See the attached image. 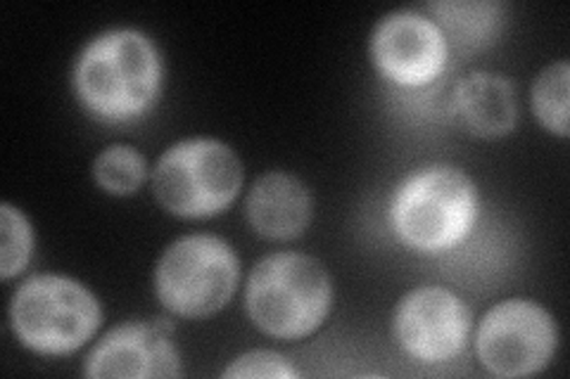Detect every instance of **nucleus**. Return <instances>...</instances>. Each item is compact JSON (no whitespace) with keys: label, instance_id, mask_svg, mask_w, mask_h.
<instances>
[{"label":"nucleus","instance_id":"obj_1","mask_svg":"<svg viewBox=\"0 0 570 379\" xmlns=\"http://www.w3.org/2000/svg\"><path fill=\"white\" fill-rule=\"evenodd\" d=\"M163 62L148 36L134 29L107 31L83 48L75 69L81 104L102 121L138 119L155 102Z\"/></svg>","mask_w":570,"mask_h":379},{"label":"nucleus","instance_id":"obj_2","mask_svg":"<svg viewBox=\"0 0 570 379\" xmlns=\"http://www.w3.org/2000/svg\"><path fill=\"white\" fill-rule=\"evenodd\" d=\"M333 301L328 270L297 251L262 259L247 280L245 309L266 335L299 339L326 320Z\"/></svg>","mask_w":570,"mask_h":379},{"label":"nucleus","instance_id":"obj_3","mask_svg":"<svg viewBox=\"0 0 570 379\" xmlns=\"http://www.w3.org/2000/svg\"><path fill=\"white\" fill-rule=\"evenodd\" d=\"M475 211L473 180L454 167H431L409 176L400 186L390 219L404 245L433 255L466 238Z\"/></svg>","mask_w":570,"mask_h":379},{"label":"nucleus","instance_id":"obj_4","mask_svg":"<svg viewBox=\"0 0 570 379\" xmlns=\"http://www.w3.org/2000/svg\"><path fill=\"white\" fill-rule=\"evenodd\" d=\"M243 188L236 152L219 140L190 138L169 148L157 161L153 190L157 202L181 219L222 213Z\"/></svg>","mask_w":570,"mask_h":379},{"label":"nucleus","instance_id":"obj_5","mask_svg":"<svg viewBox=\"0 0 570 379\" xmlns=\"http://www.w3.org/2000/svg\"><path fill=\"white\" fill-rule=\"evenodd\" d=\"M14 337L36 353L65 356L81 349L100 325V303L77 280L33 276L10 303Z\"/></svg>","mask_w":570,"mask_h":379},{"label":"nucleus","instance_id":"obj_6","mask_svg":"<svg viewBox=\"0 0 570 379\" xmlns=\"http://www.w3.org/2000/svg\"><path fill=\"white\" fill-rule=\"evenodd\" d=\"M238 278L240 263L234 247L214 235H186L159 259L155 290L171 313L207 318L234 297Z\"/></svg>","mask_w":570,"mask_h":379},{"label":"nucleus","instance_id":"obj_7","mask_svg":"<svg viewBox=\"0 0 570 379\" xmlns=\"http://www.w3.org/2000/svg\"><path fill=\"white\" fill-rule=\"evenodd\" d=\"M478 358L497 377H530L549 366L557 349V325L540 303L509 299L478 325Z\"/></svg>","mask_w":570,"mask_h":379},{"label":"nucleus","instance_id":"obj_8","mask_svg":"<svg viewBox=\"0 0 570 379\" xmlns=\"http://www.w3.org/2000/svg\"><path fill=\"white\" fill-rule=\"evenodd\" d=\"M471 313L456 295L442 287H419L395 311L400 347L421 363H444L466 347Z\"/></svg>","mask_w":570,"mask_h":379},{"label":"nucleus","instance_id":"obj_9","mask_svg":"<svg viewBox=\"0 0 570 379\" xmlns=\"http://www.w3.org/2000/svg\"><path fill=\"white\" fill-rule=\"evenodd\" d=\"M371 56L385 79L400 86H425L442 74L448 39L428 17L395 12L373 31Z\"/></svg>","mask_w":570,"mask_h":379},{"label":"nucleus","instance_id":"obj_10","mask_svg":"<svg viewBox=\"0 0 570 379\" xmlns=\"http://www.w3.org/2000/svg\"><path fill=\"white\" fill-rule=\"evenodd\" d=\"M171 325L127 322L107 332L86 358V375L96 379L178 377L181 358L171 345Z\"/></svg>","mask_w":570,"mask_h":379},{"label":"nucleus","instance_id":"obj_11","mask_svg":"<svg viewBox=\"0 0 570 379\" xmlns=\"http://www.w3.org/2000/svg\"><path fill=\"white\" fill-rule=\"evenodd\" d=\"M247 221L266 240H293L312 219V197L299 178L272 171L255 180L245 202Z\"/></svg>","mask_w":570,"mask_h":379},{"label":"nucleus","instance_id":"obj_12","mask_svg":"<svg viewBox=\"0 0 570 379\" xmlns=\"http://www.w3.org/2000/svg\"><path fill=\"white\" fill-rule=\"evenodd\" d=\"M456 110L480 138H502L515 126L513 86L497 74H471L456 86Z\"/></svg>","mask_w":570,"mask_h":379},{"label":"nucleus","instance_id":"obj_13","mask_svg":"<svg viewBox=\"0 0 570 379\" xmlns=\"http://www.w3.org/2000/svg\"><path fill=\"white\" fill-rule=\"evenodd\" d=\"M431 10L440 17L442 33L448 31L461 48L490 43L502 24V6L497 3H435Z\"/></svg>","mask_w":570,"mask_h":379},{"label":"nucleus","instance_id":"obj_14","mask_svg":"<svg viewBox=\"0 0 570 379\" xmlns=\"http://www.w3.org/2000/svg\"><path fill=\"white\" fill-rule=\"evenodd\" d=\"M568 62L547 67L532 86V110L547 131L568 136Z\"/></svg>","mask_w":570,"mask_h":379},{"label":"nucleus","instance_id":"obj_15","mask_svg":"<svg viewBox=\"0 0 570 379\" xmlns=\"http://www.w3.org/2000/svg\"><path fill=\"white\" fill-rule=\"evenodd\" d=\"M148 176V164L142 154L129 146H112L98 154L94 164L96 183L110 195H134Z\"/></svg>","mask_w":570,"mask_h":379},{"label":"nucleus","instance_id":"obj_16","mask_svg":"<svg viewBox=\"0 0 570 379\" xmlns=\"http://www.w3.org/2000/svg\"><path fill=\"white\" fill-rule=\"evenodd\" d=\"M0 235H3L0 276H3V280H10L12 276L22 273L31 257L33 238L27 216L12 205H3V209H0Z\"/></svg>","mask_w":570,"mask_h":379},{"label":"nucleus","instance_id":"obj_17","mask_svg":"<svg viewBox=\"0 0 570 379\" xmlns=\"http://www.w3.org/2000/svg\"><path fill=\"white\" fill-rule=\"evenodd\" d=\"M224 377H259V379H291L295 370L288 360L274 351H249L238 356L234 363L224 370Z\"/></svg>","mask_w":570,"mask_h":379}]
</instances>
